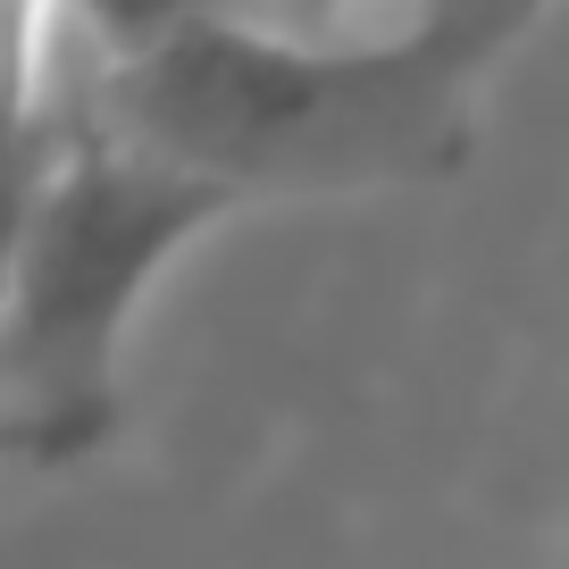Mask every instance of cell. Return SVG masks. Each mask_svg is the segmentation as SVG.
I'll return each instance as SVG.
<instances>
[{
    "mask_svg": "<svg viewBox=\"0 0 569 569\" xmlns=\"http://www.w3.org/2000/svg\"><path fill=\"white\" fill-rule=\"evenodd\" d=\"M76 118L234 210L284 193H419L452 184L478 151V92L410 26L302 42L210 18L126 68H92Z\"/></svg>",
    "mask_w": 569,
    "mask_h": 569,
    "instance_id": "1",
    "label": "cell"
},
{
    "mask_svg": "<svg viewBox=\"0 0 569 569\" xmlns=\"http://www.w3.org/2000/svg\"><path fill=\"white\" fill-rule=\"evenodd\" d=\"M234 218L210 184L142 160L68 109L51 168L26 201L18 251L0 277V461L84 469L118 445L126 336L151 284Z\"/></svg>",
    "mask_w": 569,
    "mask_h": 569,
    "instance_id": "2",
    "label": "cell"
},
{
    "mask_svg": "<svg viewBox=\"0 0 569 569\" xmlns=\"http://www.w3.org/2000/svg\"><path fill=\"white\" fill-rule=\"evenodd\" d=\"M59 0H0V168L42 160L68 134L59 101Z\"/></svg>",
    "mask_w": 569,
    "mask_h": 569,
    "instance_id": "3",
    "label": "cell"
},
{
    "mask_svg": "<svg viewBox=\"0 0 569 569\" xmlns=\"http://www.w3.org/2000/svg\"><path fill=\"white\" fill-rule=\"evenodd\" d=\"M552 9H561V0H419V9H410V34L478 92Z\"/></svg>",
    "mask_w": 569,
    "mask_h": 569,
    "instance_id": "4",
    "label": "cell"
},
{
    "mask_svg": "<svg viewBox=\"0 0 569 569\" xmlns=\"http://www.w3.org/2000/svg\"><path fill=\"white\" fill-rule=\"evenodd\" d=\"M210 18H227V0H59V26L92 51V68H126Z\"/></svg>",
    "mask_w": 569,
    "mask_h": 569,
    "instance_id": "5",
    "label": "cell"
},
{
    "mask_svg": "<svg viewBox=\"0 0 569 569\" xmlns=\"http://www.w3.org/2000/svg\"><path fill=\"white\" fill-rule=\"evenodd\" d=\"M369 0H227V18L268 26V34H302V42H352V18ZM419 0H402V18Z\"/></svg>",
    "mask_w": 569,
    "mask_h": 569,
    "instance_id": "6",
    "label": "cell"
}]
</instances>
